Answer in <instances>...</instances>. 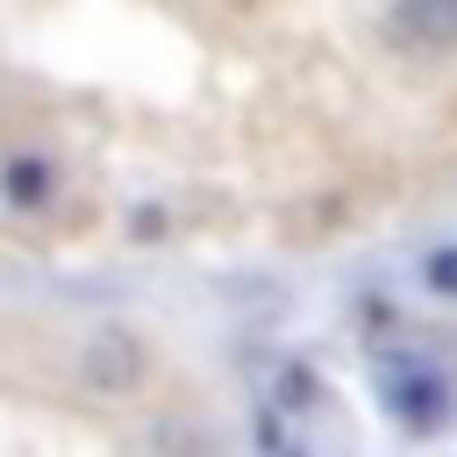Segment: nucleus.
Returning a JSON list of instances; mask_svg holds the SVG:
<instances>
[{
  "mask_svg": "<svg viewBox=\"0 0 457 457\" xmlns=\"http://www.w3.org/2000/svg\"><path fill=\"white\" fill-rule=\"evenodd\" d=\"M386 29H393L400 50H414V57H443V50H457V0H400Z\"/></svg>",
  "mask_w": 457,
  "mask_h": 457,
  "instance_id": "f257e3e1",
  "label": "nucleus"
},
{
  "mask_svg": "<svg viewBox=\"0 0 457 457\" xmlns=\"http://www.w3.org/2000/svg\"><path fill=\"white\" fill-rule=\"evenodd\" d=\"M143 378V350H136V336H121V328H100L93 343H86V386H100V393H121V386H136Z\"/></svg>",
  "mask_w": 457,
  "mask_h": 457,
  "instance_id": "f03ea898",
  "label": "nucleus"
},
{
  "mask_svg": "<svg viewBox=\"0 0 457 457\" xmlns=\"http://www.w3.org/2000/svg\"><path fill=\"white\" fill-rule=\"evenodd\" d=\"M393 414H407V421H443V378H407V386H393Z\"/></svg>",
  "mask_w": 457,
  "mask_h": 457,
  "instance_id": "7ed1b4c3",
  "label": "nucleus"
},
{
  "mask_svg": "<svg viewBox=\"0 0 457 457\" xmlns=\"http://www.w3.org/2000/svg\"><path fill=\"white\" fill-rule=\"evenodd\" d=\"M7 193H14V200H43V193H50V164L14 157V164H7Z\"/></svg>",
  "mask_w": 457,
  "mask_h": 457,
  "instance_id": "20e7f679",
  "label": "nucleus"
},
{
  "mask_svg": "<svg viewBox=\"0 0 457 457\" xmlns=\"http://www.w3.org/2000/svg\"><path fill=\"white\" fill-rule=\"evenodd\" d=\"M421 278L443 293V300H457V243H443V250H428V264H421Z\"/></svg>",
  "mask_w": 457,
  "mask_h": 457,
  "instance_id": "39448f33",
  "label": "nucleus"
}]
</instances>
